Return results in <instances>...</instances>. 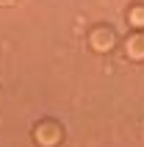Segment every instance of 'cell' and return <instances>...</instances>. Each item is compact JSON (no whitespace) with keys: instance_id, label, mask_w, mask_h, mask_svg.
Returning a JSON list of instances; mask_svg holds the SVG:
<instances>
[{"instance_id":"6da1fadb","label":"cell","mask_w":144,"mask_h":147,"mask_svg":"<svg viewBox=\"0 0 144 147\" xmlns=\"http://www.w3.org/2000/svg\"><path fill=\"white\" fill-rule=\"evenodd\" d=\"M86 42H89V50H92V53H97V56H108V53L116 50V45H119L122 39H119V33L114 31L111 25L97 22V25L89 28Z\"/></svg>"},{"instance_id":"7a4b0ae2","label":"cell","mask_w":144,"mask_h":147,"mask_svg":"<svg viewBox=\"0 0 144 147\" xmlns=\"http://www.w3.org/2000/svg\"><path fill=\"white\" fill-rule=\"evenodd\" d=\"M31 139L36 147H61L64 144V128L56 119H39L31 131Z\"/></svg>"},{"instance_id":"3957f363","label":"cell","mask_w":144,"mask_h":147,"mask_svg":"<svg viewBox=\"0 0 144 147\" xmlns=\"http://www.w3.org/2000/svg\"><path fill=\"white\" fill-rule=\"evenodd\" d=\"M122 53L133 64H144V31H130L122 39Z\"/></svg>"},{"instance_id":"277c9868","label":"cell","mask_w":144,"mask_h":147,"mask_svg":"<svg viewBox=\"0 0 144 147\" xmlns=\"http://www.w3.org/2000/svg\"><path fill=\"white\" fill-rule=\"evenodd\" d=\"M125 22H128L130 31H144V3H130L128 11H125Z\"/></svg>"},{"instance_id":"5b68a950","label":"cell","mask_w":144,"mask_h":147,"mask_svg":"<svg viewBox=\"0 0 144 147\" xmlns=\"http://www.w3.org/2000/svg\"><path fill=\"white\" fill-rule=\"evenodd\" d=\"M136 3H144V0H136Z\"/></svg>"}]
</instances>
